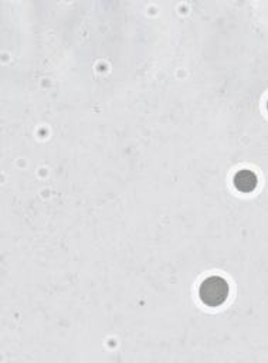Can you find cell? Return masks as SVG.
<instances>
[{"label": "cell", "instance_id": "obj_2", "mask_svg": "<svg viewBox=\"0 0 268 363\" xmlns=\"http://www.w3.org/2000/svg\"><path fill=\"white\" fill-rule=\"evenodd\" d=\"M258 179L257 175L253 170L249 169H241L234 175V186L244 193L253 192L257 188Z\"/></svg>", "mask_w": 268, "mask_h": 363}, {"label": "cell", "instance_id": "obj_1", "mask_svg": "<svg viewBox=\"0 0 268 363\" xmlns=\"http://www.w3.org/2000/svg\"><path fill=\"white\" fill-rule=\"evenodd\" d=\"M229 283L220 276H210L199 287V297L208 307H219L229 297Z\"/></svg>", "mask_w": 268, "mask_h": 363}]
</instances>
